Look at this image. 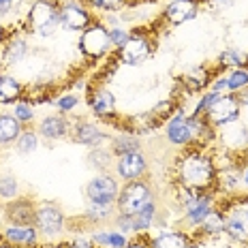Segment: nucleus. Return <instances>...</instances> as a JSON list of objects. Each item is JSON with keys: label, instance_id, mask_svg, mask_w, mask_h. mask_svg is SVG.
Returning <instances> with one entry per match:
<instances>
[{"label": "nucleus", "instance_id": "obj_1", "mask_svg": "<svg viewBox=\"0 0 248 248\" xmlns=\"http://www.w3.org/2000/svg\"><path fill=\"white\" fill-rule=\"evenodd\" d=\"M216 175H218V167H216L214 156L203 152L201 148L186 150L175 163V180L180 188L190 190V193L216 195Z\"/></svg>", "mask_w": 248, "mask_h": 248}, {"label": "nucleus", "instance_id": "obj_2", "mask_svg": "<svg viewBox=\"0 0 248 248\" xmlns=\"http://www.w3.org/2000/svg\"><path fill=\"white\" fill-rule=\"evenodd\" d=\"M26 28L43 39L54 37L60 28V0H34L26 15Z\"/></svg>", "mask_w": 248, "mask_h": 248}, {"label": "nucleus", "instance_id": "obj_3", "mask_svg": "<svg viewBox=\"0 0 248 248\" xmlns=\"http://www.w3.org/2000/svg\"><path fill=\"white\" fill-rule=\"evenodd\" d=\"M150 203H154V190L146 178L124 182L116 199V214L120 216L137 214V212H141Z\"/></svg>", "mask_w": 248, "mask_h": 248}, {"label": "nucleus", "instance_id": "obj_4", "mask_svg": "<svg viewBox=\"0 0 248 248\" xmlns=\"http://www.w3.org/2000/svg\"><path fill=\"white\" fill-rule=\"evenodd\" d=\"M113 49L111 39H109V30L107 24L94 19L88 28L81 32L79 37V51L81 56L88 60H103L105 56H109V51Z\"/></svg>", "mask_w": 248, "mask_h": 248}, {"label": "nucleus", "instance_id": "obj_5", "mask_svg": "<svg viewBox=\"0 0 248 248\" xmlns=\"http://www.w3.org/2000/svg\"><path fill=\"white\" fill-rule=\"evenodd\" d=\"M154 54V41L148 32L135 30L128 34L126 43L116 49V60L124 66H139L148 62Z\"/></svg>", "mask_w": 248, "mask_h": 248}, {"label": "nucleus", "instance_id": "obj_6", "mask_svg": "<svg viewBox=\"0 0 248 248\" xmlns=\"http://www.w3.org/2000/svg\"><path fill=\"white\" fill-rule=\"evenodd\" d=\"M223 212L227 237L237 244H248V197H235L227 203Z\"/></svg>", "mask_w": 248, "mask_h": 248}, {"label": "nucleus", "instance_id": "obj_7", "mask_svg": "<svg viewBox=\"0 0 248 248\" xmlns=\"http://www.w3.org/2000/svg\"><path fill=\"white\" fill-rule=\"evenodd\" d=\"M34 227H37L41 237L54 240L66 229V216L60 205L54 201H39L37 214H34Z\"/></svg>", "mask_w": 248, "mask_h": 248}, {"label": "nucleus", "instance_id": "obj_8", "mask_svg": "<svg viewBox=\"0 0 248 248\" xmlns=\"http://www.w3.org/2000/svg\"><path fill=\"white\" fill-rule=\"evenodd\" d=\"M240 113H242V105L235 99V94H223L212 103V107L203 113V118L208 120L210 126H214L218 131L227 124L240 120Z\"/></svg>", "mask_w": 248, "mask_h": 248}, {"label": "nucleus", "instance_id": "obj_9", "mask_svg": "<svg viewBox=\"0 0 248 248\" xmlns=\"http://www.w3.org/2000/svg\"><path fill=\"white\" fill-rule=\"evenodd\" d=\"M118 193H120V184L118 180L109 175V171L99 173L86 184V197L90 203L99 205H116Z\"/></svg>", "mask_w": 248, "mask_h": 248}, {"label": "nucleus", "instance_id": "obj_10", "mask_svg": "<svg viewBox=\"0 0 248 248\" xmlns=\"http://www.w3.org/2000/svg\"><path fill=\"white\" fill-rule=\"evenodd\" d=\"M94 22V15L79 0H64L60 2V28L71 32H84Z\"/></svg>", "mask_w": 248, "mask_h": 248}, {"label": "nucleus", "instance_id": "obj_11", "mask_svg": "<svg viewBox=\"0 0 248 248\" xmlns=\"http://www.w3.org/2000/svg\"><path fill=\"white\" fill-rule=\"evenodd\" d=\"M116 175L122 182H133V180H141L148 173V156L143 150H135V152H126L122 156H116L113 163Z\"/></svg>", "mask_w": 248, "mask_h": 248}, {"label": "nucleus", "instance_id": "obj_12", "mask_svg": "<svg viewBox=\"0 0 248 248\" xmlns=\"http://www.w3.org/2000/svg\"><path fill=\"white\" fill-rule=\"evenodd\" d=\"M71 139H73L75 143H79V146H88V148H103L107 141H111L109 133L103 131L96 122L92 120H77L71 124Z\"/></svg>", "mask_w": 248, "mask_h": 248}, {"label": "nucleus", "instance_id": "obj_13", "mask_svg": "<svg viewBox=\"0 0 248 248\" xmlns=\"http://www.w3.org/2000/svg\"><path fill=\"white\" fill-rule=\"evenodd\" d=\"M203 4L199 0H169L163 9L161 19L169 28H178V26H184L186 22H193L199 15V9Z\"/></svg>", "mask_w": 248, "mask_h": 248}, {"label": "nucleus", "instance_id": "obj_14", "mask_svg": "<svg viewBox=\"0 0 248 248\" xmlns=\"http://www.w3.org/2000/svg\"><path fill=\"white\" fill-rule=\"evenodd\" d=\"M154 218H156V203H150L141 212H137V214H131V216L116 214L113 216V225H116V229L122 231L124 235L126 233H143V231H148L150 227H152Z\"/></svg>", "mask_w": 248, "mask_h": 248}, {"label": "nucleus", "instance_id": "obj_15", "mask_svg": "<svg viewBox=\"0 0 248 248\" xmlns=\"http://www.w3.org/2000/svg\"><path fill=\"white\" fill-rule=\"evenodd\" d=\"M165 137L171 146L178 148H188L193 146V135H190V128H188V116L178 109L173 111V116L165 122Z\"/></svg>", "mask_w": 248, "mask_h": 248}, {"label": "nucleus", "instance_id": "obj_16", "mask_svg": "<svg viewBox=\"0 0 248 248\" xmlns=\"http://www.w3.org/2000/svg\"><path fill=\"white\" fill-rule=\"evenodd\" d=\"M0 235L11 248H37L41 237L34 225H7Z\"/></svg>", "mask_w": 248, "mask_h": 248}, {"label": "nucleus", "instance_id": "obj_17", "mask_svg": "<svg viewBox=\"0 0 248 248\" xmlns=\"http://www.w3.org/2000/svg\"><path fill=\"white\" fill-rule=\"evenodd\" d=\"M37 201L30 197H17L4 203V218L9 225H34Z\"/></svg>", "mask_w": 248, "mask_h": 248}, {"label": "nucleus", "instance_id": "obj_18", "mask_svg": "<svg viewBox=\"0 0 248 248\" xmlns=\"http://www.w3.org/2000/svg\"><path fill=\"white\" fill-rule=\"evenodd\" d=\"M218 137L223 141V146L229 150L231 154H240V152H246L248 150V128L244 124H237V122H231L227 126L218 128Z\"/></svg>", "mask_w": 248, "mask_h": 248}, {"label": "nucleus", "instance_id": "obj_19", "mask_svg": "<svg viewBox=\"0 0 248 248\" xmlns=\"http://www.w3.org/2000/svg\"><path fill=\"white\" fill-rule=\"evenodd\" d=\"M71 124L64 118V113H51V116H45L43 120L37 124V133L43 139H49V141H56V139L69 137L71 135Z\"/></svg>", "mask_w": 248, "mask_h": 248}, {"label": "nucleus", "instance_id": "obj_20", "mask_svg": "<svg viewBox=\"0 0 248 248\" xmlns=\"http://www.w3.org/2000/svg\"><path fill=\"white\" fill-rule=\"evenodd\" d=\"M88 107L99 118H113L116 116V96L107 88H94L88 94Z\"/></svg>", "mask_w": 248, "mask_h": 248}, {"label": "nucleus", "instance_id": "obj_21", "mask_svg": "<svg viewBox=\"0 0 248 248\" xmlns=\"http://www.w3.org/2000/svg\"><path fill=\"white\" fill-rule=\"evenodd\" d=\"M218 75H212V71L208 66H197V69L188 71L182 77H178V81L184 86V90L188 94H195V92H205L212 86V81Z\"/></svg>", "mask_w": 248, "mask_h": 248}, {"label": "nucleus", "instance_id": "obj_22", "mask_svg": "<svg viewBox=\"0 0 248 248\" xmlns=\"http://www.w3.org/2000/svg\"><path fill=\"white\" fill-rule=\"evenodd\" d=\"M26 54H28V41H26L24 34H13V37L7 39V43L2 45V60L4 66H13V64H19Z\"/></svg>", "mask_w": 248, "mask_h": 248}, {"label": "nucleus", "instance_id": "obj_23", "mask_svg": "<svg viewBox=\"0 0 248 248\" xmlns=\"http://www.w3.org/2000/svg\"><path fill=\"white\" fill-rule=\"evenodd\" d=\"M22 128H24V124L19 122L13 113L0 111V150L15 146V141H17Z\"/></svg>", "mask_w": 248, "mask_h": 248}, {"label": "nucleus", "instance_id": "obj_24", "mask_svg": "<svg viewBox=\"0 0 248 248\" xmlns=\"http://www.w3.org/2000/svg\"><path fill=\"white\" fill-rule=\"evenodd\" d=\"M190 246V235L182 229L175 231H165L156 237L150 240V248H188Z\"/></svg>", "mask_w": 248, "mask_h": 248}, {"label": "nucleus", "instance_id": "obj_25", "mask_svg": "<svg viewBox=\"0 0 248 248\" xmlns=\"http://www.w3.org/2000/svg\"><path fill=\"white\" fill-rule=\"evenodd\" d=\"M24 94V86L15 77L2 75L0 77V105H15Z\"/></svg>", "mask_w": 248, "mask_h": 248}, {"label": "nucleus", "instance_id": "obj_26", "mask_svg": "<svg viewBox=\"0 0 248 248\" xmlns=\"http://www.w3.org/2000/svg\"><path fill=\"white\" fill-rule=\"evenodd\" d=\"M197 229L201 231L203 235H220V233H225V212L220 210V208H212L210 210V214L205 216L203 220H201V225L197 227Z\"/></svg>", "mask_w": 248, "mask_h": 248}, {"label": "nucleus", "instance_id": "obj_27", "mask_svg": "<svg viewBox=\"0 0 248 248\" xmlns=\"http://www.w3.org/2000/svg\"><path fill=\"white\" fill-rule=\"evenodd\" d=\"M135 150H141V141L135 135H128V133H122L118 137H111V152L113 156H122L126 152H135Z\"/></svg>", "mask_w": 248, "mask_h": 248}, {"label": "nucleus", "instance_id": "obj_28", "mask_svg": "<svg viewBox=\"0 0 248 248\" xmlns=\"http://www.w3.org/2000/svg\"><path fill=\"white\" fill-rule=\"evenodd\" d=\"M92 242L99 246H109V248H124L128 244V237L122 231L113 229V231H99V233H92Z\"/></svg>", "mask_w": 248, "mask_h": 248}, {"label": "nucleus", "instance_id": "obj_29", "mask_svg": "<svg viewBox=\"0 0 248 248\" xmlns=\"http://www.w3.org/2000/svg\"><path fill=\"white\" fill-rule=\"evenodd\" d=\"M248 64V54L240 49H225L223 54L218 56V69L220 71H231V69H240V66Z\"/></svg>", "mask_w": 248, "mask_h": 248}, {"label": "nucleus", "instance_id": "obj_30", "mask_svg": "<svg viewBox=\"0 0 248 248\" xmlns=\"http://www.w3.org/2000/svg\"><path fill=\"white\" fill-rule=\"evenodd\" d=\"M37 148H39V133H37V128L24 126L22 133H19V137H17V141H15V150H17L19 154H30V152H34Z\"/></svg>", "mask_w": 248, "mask_h": 248}, {"label": "nucleus", "instance_id": "obj_31", "mask_svg": "<svg viewBox=\"0 0 248 248\" xmlns=\"http://www.w3.org/2000/svg\"><path fill=\"white\" fill-rule=\"evenodd\" d=\"M111 158H113V152L103 146V148L90 150L88 163H90V167H94L99 173H105V171H109V167H111Z\"/></svg>", "mask_w": 248, "mask_h": 248}, {"label": "nucleus", "instance_id": "obj_32", "mask_svg": "<svg viewBox=\"0 0 248 248\" xmlns=\"http://www.w3.org/2000/svg\"><path fill=\"white\" fill-rule=\"evenodd\" d=\"M22 197L19 193V182L15 175H0V203H9V201Z\"/></svg>", "mask_w": 248, "mask_h": 248}, {"label": "nucleus", "instance_id": "obj_33", "mask_svg": "<svg viewBox=\"0 0 248 248\" xmlns=\"http://www.w3.org/2000/svg\"><path fill=\"white\" fill-rule=\"evenodd\" d=\"M225 79H227V90H229V94L240 92L242 88L248 86V66H240V69L227 71Z\"/></svg>", "mask_w": 248, "mask_h": 248}, {"label": "nucleus", "instance_id": "obj_34", "mask_svg": "<svg viewBox=\"0 0 248 248\" xmlns=\"http://www.w3.org/2000/svg\"><path fill=\"white\" fill-rule=\"evenodd\" d=\"M116 216V205H99V203H90L86 212V218L90 223H105L107 218Z\"/></svg>", "mask_w": 248, "mask_h": 248}, {"label": "nucleus", "instance_id": "obj_35", "mask_svg": "<svg viewBox=\"0 0 248 248\" xmlns=\"http://www.w3.org/2000/svg\"><path fill=\"white\" fill-rule=\"evenodd\" d=\"M79 2H84L88 9H96L103 13H118L126 0H79Z\"/></svg>", "mask_w": 248, "mask_h": 248}, {"label": "nucleus", "instance_id": "obj_36", "mask_svg": "<svg viewBox=\"0 0 248 248\" xmlns=\"http://www.w3.org/2000/svg\"><path fill=\"white\" fill-rule=\"evenodd\" d=\"M11 113H13V116L17 118V120L26 126L28 122H32V120H34V105H32L30 101L19 99V101L13 105V111H11Z\"/></svg>", "mask_w": 248, "mask_h": 248}, {"label": "nucleus", "instance_id": "obj_37", "mask_svg": "<svg viewBox=\"0 0 248 248\" xmlns=\"http://www.w3.org/2000/svg\"><path fill=\"white\" fill-rule=\"evenodd\" d=\"M77 103H79V99L69 92V94L58 96V99L54 101V105H56V109H58V113H69V111H73L77 107Z\"/></svg>", "mask_w": 248, "mask_h": 248}, {"label": "nucleus", "instance_id": "obj_38", "mask_svg": "<svg viewBox=\"0 0 248 248\" xmlns=\"http://www.w3.org/2000/svg\"><path fill=\"white\" fill-rule=\"evenodd\" d=\"M107 30H109V39H111V45L113 47H122L124 43H126V39H128V30H124L122 26H107Z\"/></svg>", "mask_w": 248, "mask_h": 248}, {"label": "nucleus", "instance_id": "obj_39", "mask_svg": "<svg viewBox=\"0 0 248 248\" xmlns=\"http://www.w3.org/2000/svg\"><path fill=\"white\" fill-rule=\"evenodd\" d=\"M64 248H96V246L90 240H73V242H66Z\"/></svg>", "mask_w": 248, "mask_h": 248}, {"label": "nucleus", "instance_id": "obj_40", "mask_svg": "<svg viewBox=\"0 0 248 248\" xmlns=\"http://www.w3.org/2000/svg\"><path fill=\"white\" fill-rule=\"evenodd\" d=\"M235 99L240 101V105H242V107H248V86H246V88H242L240 92H235Z\"/></svg>", "mask_w": 248, "mask_h": 248}, {"label": "nucleus", "instance_id": "obj_41", "mask_svg": "<svg viewBox=\"0 0 248 248\" xmlns=\"http://www.w3.org/2000/svg\"><path fill=\"white\" fill-rule=\"evenodd\" d=\"M13 4H15V0H0V15H4V13L11 11Z\"/></svg>", "mask_w": 248, "mask_h": 248}, {"label": "nucleus", "instance_id": "obj_42", "mask_svg": "<svg viewBox=\"0 0 248 248\" xmlns=\"http://www.w3.org/2000/svg\"><path fill=\"white\" fill-rule=\"evenodd\" d=\"M240 173H242V184H244V186H246V188H248V161H246L244 165H242Z\"/></svg>", "mask_w": 248, "mask_h": 248}, {"label": "nucleus", "instance_id": "obj_43", "mask_svg": "<svg viewBox=\"0 0 248 248\" xmlns=\"http://www.w3.org/2000/svg\"><path fill=\"white\" fill-rule=\"evenodd\" d=\"M124 248H150V244H143L141 240H133V242H128Z\"/></svg>", "mask_w": 248, "mask_h": 248}, {"label": "nucleus", "instance_id": "obj_44", "mask_svg": "<svg viewBox=\"0 0 248 248\" xmlns=\"http://www.w3.org/2000/svg\"><path fill=\"white\" fill-rule=\"evenodd\" d=\"M7 30H4V28H0V45H4V43H7Z\"/></svg>", "mask_w": 248, "mask_h": 248}, {"label": "nucleus", "instance_id": "obj_45", "mask_svg": "<svg viewBox=\"0 0 248 248\" xmlns=\"http://www.w3.org/2000/svg\"><path fill=\"white\" fill-rule=\"evenodd\" d=\"M39 248H64V244H43V246H39Z\"/></svg>", "mask_w": 248, "mask_h": 248}, {"label": "nucleus", "instance_id": "obj_46", "mask_svg": "<svg viewBox=\"0 0 248 248\" xmlns=\"http://www.w3.org/2000/svg\"><path fill=\"white\" fill-rule=\"evenodd\" d=\"M242 248H248V244H242Z\"/></svg>", "mask_w": 248, "mask_h": 248}, {"label": "nucleus", "instance_id": "obj_47", "mask_svg": "<svg viewBox=\"0 0 248 248\" xmlns=\"http://www.w3.org/2000/svg\"><path fill=\"white\" fill-rule=\"evenodd\" d=\"M0 77H2V73H0Z\"/></svg>", "mask_w": 248, "mask_h": 248}]
</instances>
